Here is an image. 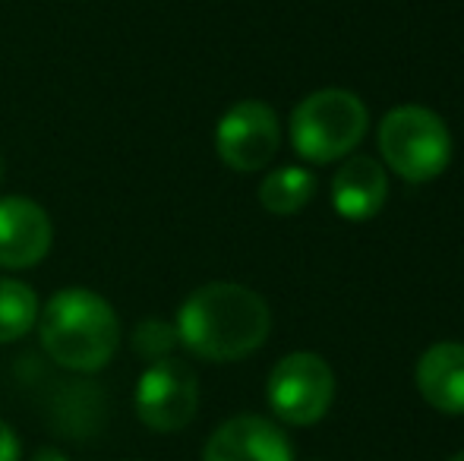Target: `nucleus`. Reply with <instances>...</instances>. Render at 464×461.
<instances>
[{
  "instance_id": "6e6552de",
  "label": "nucleus",
  "mask_w": 464,
  "mask_h": 461,
  "mask_svg": "<svg viewBox=\"0 0 464 461\" xmlns=\"http://www.w3.org/2000/svg\"><path fill=\"white\" fill-rule=\"evenodd\" d=\"M54 225L29 197L0 199V269H32L51 250Z\"/></svg>"
},
{
  "instance_id": "423d86ee",
  "label": "nucleus",
  "mask_w": 464,
  "mask_h": 461,
  "mask_svg": "<svg viewBox=\"0 0 464 461\" xmlns=\"http://www.w3.org/2000/svg\"><path fill=\"white\" fill-rule=\"evenodd\" d=\"M133 405L140 420L155 433H178L196 418L199 379L178 357H161L146 367L136 382Z\"/></svg>"
},
{
  "instance_id": "0eeeda50",
  "label": "nucleus",
  "mask_w": 464,
  "mask_h": 461,
  "mask_svg": "<svg viewBox=\"0 0 464 461\" xmlns=\"http://www.w3.org/2000/svg\"><path fill=\"white\" fill-rule=\"evenodd\" d=\"M281 130L278 117L266 101H237L227 108L215 130V149L218 158L234 171H259L278 152Z\"/></svg>"
},
{
  "instance_id": "9d476101",
  "label": "nucleus",
  "mask_w": 464,
  "mask_h": 461,
  "mask_svg": "<svg viewBox=\"0 0 464 461\" xmlns=\"http://www.w3.org/2000/svg\"><path fill=\"white\" fill-rule=\"evenodd\" d=\"M389 199V178L379 168V161L367 155H354L338 168L332 180V206L342 218L367 222L376 216Z\"/></svg>"
},
{
  "instance_id": "1a4fd4ad",
  "label": "nucleus",
  "mask_w": 464,
  "mask_h": 461,
  "mask_svg": "<svg viewBox=\"0 0 464 461\" xmlns=\"http://www.w3.org/2000/svg\"><path fill=\"white\" fill-rule=\"evenodd\" d=\"M202 461H294V449L272 420L240 414L208 437Z\"/></svg>"
},
{
  "instance_id": "20e7f679",
  "label": "nucleus",
  "mask_w": 464,
  "mask_h": 461,
  "mask_svg": "<svg viewBox=\"0 0 464 461\" xmlns=\"http://www.w3.org/2000/svg\"><path fill=\"white\" fill-rule=\"evenodd\" d=\"M379 152L398 178L423 184L446 171L452 158V136L440 114L420 105H404L385 114L379 127Z\"/></svg>"
},
{
  "instance_id": "39448f33",
  "label": "nucleus",
  "mask_w": 464,
  "mask_h": 461,
  "mask_svg": "<svg viewBox=\"0 0 464 461\" xmlns=\"http://www.w3.org/2000/svg\"><path fill=\"white\" fill-rule=\"evenodd\" d=\"M266 395H269L276 418L294 427H306L325 418L332 395H335V376L319 354L297 351V354H287L276 363V370L269 373Z\"/></svg>"
},
{
  "instance_id": "f8f14e48",
  "label": "nucleus",
  "mask_w": 464,
  "mask_h": 461,
  "mask_svg": "<svg viewBox=\"0 0 464 461\" xmlns=\"http://www.w3.org/2000/svg\"><path fill=\"white\" fill-rule=\"evenodd\" d=\"M38 322V294L19 278H0V345L19 341Z\"/></svg>"
},
{
  "instance_id": "9b49d317",
  "label": "nucleus",
  "mask_w": 464,
  "mask_h": 461,
  "mask_svg": "<svg viewBox=\"0 0 464 461\" xmlns=\"http://www.w3.org/2000/svg\"><path fill=\"white\" fill-rule=\"evenodd\" d=\"M417 389L442 414H464V345L442 341L417 363Z\"/></svg>"
},
{
  "instance_id": "dca6fc26",
  "label": "nucleus",
  "mask_w": 464,
  "mask_h": 461,
  "mask_svg": "<svg viewBox=\"0 0 464 461\" xmlns=\"http://www.w3.org/2000/svg\"><path fill=\"white\" fill-rule=\"evenodd\" d=\"M32 461H70V458L63 456L61 449H54V446H44V449H38L35 456H32Z\"/></svg>"
},
{
  "instance_id": "7ed1b4c3",
  "label": "nucleus",
  "mask_w": 464,
  "mask_h": 461,
  "mask_svg": "<svg viewBox=\"0 0 464 461\" xmlns=\"http://www.w3.org/2000/svg\"><path fill=\"white\" fill-rule=\"evenodd\" d=\"M367 108L344 89L313 92L294 108L291 142L306 161H335L348 155L367 133Z\"/></svg>"
},
{
  "instance_id": "f03ea898",
  "label": "nucleus",
  "mask_w": 464,
  "mask_h": 461,
  "mask_svg": "<svg viewBox=\"0 0 464 461\" xmlns=\"http://www.w3.org/2000/svg\"><path fill=\"white\" fill-rule=\"evenodd\" d=\"M42 348L57 367L98 373L121 348V320L102 294L89 288H63L38 313Z\"/></svg>"
},
{
  "instance_id": "2eb2a0df",
  "label": "nucleus",
  "mask_w": 464,
  "mask_h": 461,
  "mask_svg": "<svg viewBox=\"0 0 464 461\" xmlns=\"http://www.w3.org/2000/svg\"><path fill=\"white\" fill-rule=\"evenodd\" d=\"M23 458V443H19L16 430L0 420V461H19Z\"/></svg>"
},
{
  "instance_id": "f3484780",
  "label": "nucleus",
  "mask_w": 464,
  "mask_h": 461,
  "mask_svg": "<svg viewBox=\"0 0 464 461\" xmlns=\"http://www.w3.org/2000/svg\"><path fill=\"white\" fill-rule=\"evenodd\" d=\"M449 461H464V452H459V456H452V458H449Z\"/></svg>"
},
{
  "instance_id": "f257e3e1",
  "label": "nucleus",
  "mask_w": 464,
  "mask_h": 461,
  "mask_svg": "<svg viewBox=\"0 0 464 461\" xmlns=\"http://www.w3.org/2000/svg\"><path fill=\"white\" fill-rule=\"evenodd\" d=\"M272 313L256 291L237 282H212L196 288L178 310L174 332L189 354L202 360H244L269 339Z\"/></svg>"
},
{
  "instance_id": "ddd939ff",
  "label": "nucleus",
  "mask_w": 464,
  "mask_h": 461,
  "mask_svg": "<svg viewBox=\"0 0 464 461\" xmlns=\"http://www.w3.org/2000/svg\"><path fill=\"white\" fill-rule=\"evenodd\" d=\"M313 174L304 168H278L259 184V203L276 216H294L313 199Z\"/></svg>"
},
{
  "instance_id": "a211bd4d",
  "label": "nucleus",
  "mask_w": 464,
  "mask_h": 461,
  "mask_svg": "<svg viewBox=\"0 0 464 461\" xmlns=\"http://www.w3.org/2000/svg\"><path fill=\"white\" fill-rule=\"evenodd\" d=\"M0 180H4V155H0Z\"/></svg>"
},
{
  "instance_id": "4468645a",
  "label": "nucleus",
  "mask_w": 464,
  "mask_h": 461,
  "mask_svg": "<svg viewBox=\"0 0 464 461\" xmlns=\"http://www.w3.org/2000/svg\"><path fill=\"white\" fill-rule=\"evenodd\" d=\"M174 345H178V332H174V326H168V322L146 320L136 326L133 348L140 351L146 360H161V357L171 354Z\"/></svg>"
}]
</instances>
